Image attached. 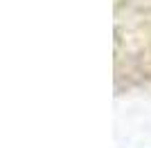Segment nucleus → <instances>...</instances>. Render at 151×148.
Wrapping results in <instances>:
<instances>
[]
</instances>
